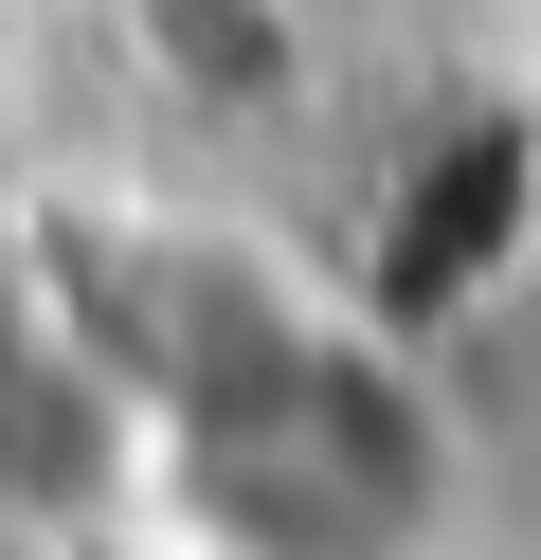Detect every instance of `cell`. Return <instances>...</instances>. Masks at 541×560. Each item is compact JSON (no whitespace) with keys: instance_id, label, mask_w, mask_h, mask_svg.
<instances>
[{"instance_id":"1","label":"cell","mask_w":541,"mask_h":560,"mask_svg":"<svg viewBox=\"0 0 541 560\" xmlns=\"http://www.w3.org/2000/svg\"><path fill=\"white\" fill-rule=\"evenodd\" d=\"M144 416L163 560H433L469 506V416L397 326H361L289 235L199 199L36 218Z\"/></svg>"},{"instance_id":"2","label":"cell","mask_w":541,"mask_h":560,"mask_svg":"<svg viewBox=\"0 0 541 560\" xmlns=\"http://www.w3.org/2000/svg\"><path fill=\"white\" fill-rule=\"evenodd\" d=\"M144 542V416L55 235H0V560Z\"/></svg>"}]
</instances>
